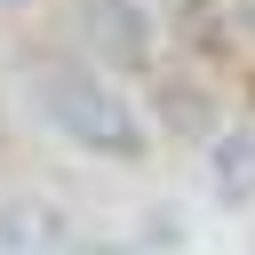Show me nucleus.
<instances>
[{"instance_id": "f257e3e1", "label": "nucleus", "mask_w": 255, "mask_h": 255, "mask_svg": "<svg viewBox=\"0 0 255 255\" xmlns=\"http://www.w3.org/2000/svg\"><path fill=\"white\" fill-rule=\"evenodd\" d=\"M24 96H32V112L72 143V151H88V159H143V120H135V96L104 72V64H88V56H40L32 72H24Z\"/></svg>"}, {"instance_id": "f03ea898", "label": "nucleus", "mask_w": 255, "mask_h": 255, "mask_svg": "<svg viewBox=\"0 0 255 255\" xmlns=\"http://www.w3.org/2000/svg\"><path fill=\"white\" fill-rule=\"evenodd\" d=\"M72 24H80V56L104 64L112 80L120 72H151L159 64V40H167L159 0H80Z\"/></svg>"}, {"instance_id": "7ed1b4c3", "label": "nucleus", "mask_w": 255, "mask_h": 255, "mask_svg": "<svg viewBox=\"0 0 255 255\" xmlns=\"http://www.w3.org/2000/svg\"><path fill=\"white\" fill-rule=\"evenodd\" d=\"M151 120H167L175 135H207L215 128V96L199 88V64H151Z\"/></svg>"}, {"instance_id": "20e7f679", "label": "nucleus", "mask_w": 255, "mask_h": 255, "mask_svg": "<svg viewBox=\"0 0 255 255\" xmlns=\"http://www.w3.org/2000/svg\"><path fill=\"white\" fill-rule=\"evenodd\" d=\"M0 8H24V0H0Z\"/></svg>"}]
</instances>
